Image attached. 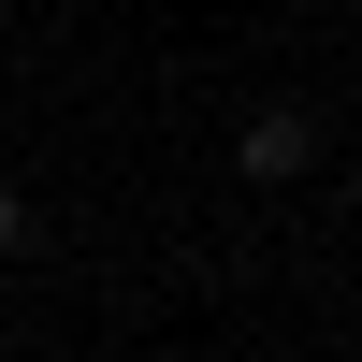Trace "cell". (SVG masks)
I'll list each match as a JSON object with an SVG mask.
<instances>
[{
	"mask_svg": "<svg viewBox=\"0 0 362 362\" xmlns=\"http://www.w3.org/2000/svg\"><path fill=\"white\" fill-rule=\"evenodd\" d=\"M15 247H29V189L0 174V261H15Z\"/></svg>",
	"mask_w": 362,
	"mask_h": 362,
	"instance_id": "2",
	"label": "cell"
},
{
	"mask_svg": "<svg viewBox=\"0 0 362 362\" xmlns=\"http://www.w3.org/2000/svg\"><path fill=\"white\" fill-rule=\"evenodd\" d=\"M305 160H319V131H305V116H290V102H261L247 131H232V174H247V189H290V174H305Z\"/></svg>",
	"mask_w": 362,
	"mask_h": 362,
	"instance_id": "1",
	"label": "cell"
}]
</instances>
